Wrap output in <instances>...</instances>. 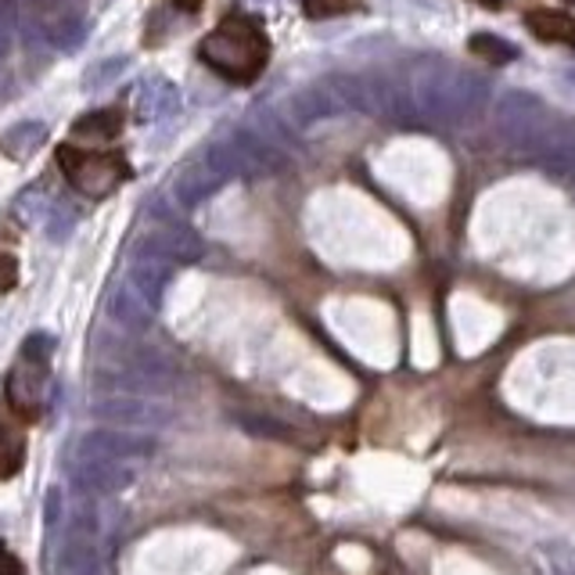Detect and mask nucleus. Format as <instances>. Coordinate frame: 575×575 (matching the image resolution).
I'll list each match as a JSON object with an SVG mask.
<instances>
[{
    "mask_svg": "<svg viewBox=\"0 0 575 575\" xmlns=\"http://www.w3.org/2000/svg\"><path fill=\"white\" fill-rule=\"evenodd\" d=\"M198 55L205 58V66H213L220 76H227L231 84H252V79L266 69L270 40L263 33L260 19L231 14V19H223L213 33L202 40Z\"/></svg>",
    "mask_w": 575,
    "mask_h": 575,
    "instance_id": "1",
    "label": "nucleus"
},
{
    "mask_svg": "<svg viewBox=\"0 0 575 575\" xmlns=\"http://www.w3.org/2000/svg\"><path fill=\"white\" fill-rule=\"evenodd\" d=\"M58 339L51 331H33L22 342V353L8 371L4 392L8 407L14 410V418L37 421L47 410V386H51V357H55Z\"/></svg>",
    "mask_w": 575,
    "mask_h": 575,
    "instance_id": "2",
    "label": "nucleus"
},
{
    "mask_svg": "<svg viewBox=\"0 0 575 575\" xmlns=\"http://www.w3.org/2000/svg\"><path fill=\"white\" fill-rule=\"evenodd\" d=\"M58 163L66 169V177L76 191H84L87 198H105L119 184L130 181V163L123 152L111 148H90V144H61Z\"/></svg>",
    "mask_w": 575,
    "mask_h": 575,
    "instance_id": "3",
    "label": "nucleus"
},
{
    "mask_svg": "<svg viewBox=\"0 0 575 575\" xmlns=\"http://www.w3.org/2000/svg\"><path fill=\"white\" fill-rule=\"evenodd\" d=\"M72 465L79 460H108V465H140V460L155 457V439L134 436V431H87L72 442Z\"/></svg>",
    "mask_w": 575,
    "mask_h": 575,
    "instance_id": "4",
    "label": "nucleus"
},
{
    "mask_svg": "<svg viewBox=\"0 0 575 575\" xmlns=\"http://www.w3.org/2000/svg\"><path fill=\"white\" fill-rule=\"evenodd\" d=\"M94 413L108 425H123V428H158L169 421V410L155 399L144 396H105L94 403Z\"/></svg>",
    "mask_w": 575,
    "mask_h": 575,
    "instance_id": "5",
    "label": "nucleus"
},
{
    "mask_svg": "<svg viewBox=\"0 0 575 575\" xmlns=\"http://www.w3.org/2000/svg\"><path fill=\"white\" fill-rule=\"evenodd\" d=\"M72 486L87 497H116L134 486V468L108 465V460H79L72 465Z\"/></svg>",
    "mask_w": 575,
    "mask_h": 575,
    "instance_id": "6",
    "label": "nucleus"
},
{
    "mask_svg": "<svg viewBox=\"0 0 575 575\" xmlns=\"http://www.w3.org/2000/svg\"><path fill=\"white\" fill-rule=\"evenodd\" d=\"M166 284H169V266L166 263H137L130 270V277H126V292H130L137 302H144L152 313H158V302H163V292H166Z\"/></svg>",
    "mask_w": 575,
    "mask_h": 575,
    "instance_id": "7",
    "label": "nucleus"
},
{
    "mask_svg": "<svg viewBox=\"0 0 575 575\" xmlns=\"http://www.w3.org/2000/svg\"><path fill=\"white\" fill-rule=\"evenodd\" d=\"M525 26H529L539 40L575 47V19H568V14H562V11H543V8L529 11L525 14Z\"/></svg>",
    "mask_w": 575,
    "mask_h": 575,
    "instance_id": "8",
    "label": "nucleus"
},
{
    "mask_svg": "<svg viewBox=\"0 0 575 575\" xmlns=\"http://www.w3.org/2000/svg\"><path fill=\"white\" fill-rule=\"evenodd\" d=\"M123 130V116L119 111H90V116H84L76 123L72 137L76 140H87L90 148H105V140L119 137Z\"/></svg>",
    "mask_w": 575,
    "mask_h": 575,
    "instance_id": "9",
    "label": "nucleus"
},
{
    "mask_svg": "<svg viewBox=\"0 0 575 575\" xmlns=\"http://www.w3.org/2000/svg\"><path fill=\"white\" fill-rule=\"evenodd\" d=\"M111 321L123 324L126 331H144V328H152L155 324V313L144 306V302H137L126 288H119L116 295H111Z\"/></svg>",
    "mask_w": 575,
    "mask_h": 575,
    "instance_id": "10",
    "label": "nucleus"
},
{
    "mask_svg": "<svg viewBox=\"0 0 575 575\" xmlns=\"http://www.w3.org/2000/svg\"><path fill=\"white\" fill-rule=\"evenodd\" d=\"M26 465V439L19 428H11L8 418H0V478L19 475Z\"/></svg>",
    "mask_w": 575,
    "mask_h": 575,
    "instance_id": "11",
    "label": "nucleus"
},
{
    "mask_svg": "<svg viewBox=\"0 0 575 575\" xmlns=\"http://www.w3.org/2000/svg\"><path fill=\"white\" fill-rule=\"evenodd\" d=\"M58 533H61V489H47V500H43V554H55Z\"/></svg>",
    "mask_w": 575,
    "mask_h": 575,
    "instance_id": "12",
    "label": "nucleus"
},
{
    "mask_svg": "<svg viewBox=\"0 0 575 575\" xmlns=\"http://www.w3.org/2000/svg\"><path fill=\"white\" fill-rule=\"evenodd\" d=\"M302 8H306L310 19H331V14H345V11L363 8V0H306Z\"/></svg>",
    "mask_w": 575,
    "mask_h": 575,
    "instance_id": "13",
    "label": "nucleus"
},
{
    "mask_svg": "<svg viewBox=\"0 0 575 575\" xmlns=\"http://www.w3.org/2000/svg\"><path fill=\"white\" fill-rule=\"evenodd\" d=\"M237 425H242L245 431H260V436H292V428H288V425L270 421V418H255V413H248V418H237Z\"/></svg>",
    "mask_w": 575,
    "mask_h": 575,
    "instance_id": "14",
    "label": "nucleus"
},
{
    "mask_svg": "<svg viewBox=\"0 0 575 575\" xmlns=\"http://www.w3.org/2000/svg\"><path fill=\"white\" fill-rule=\"evenodd\" d=\"M14 284H19V260L0 252V292H11Z\"/></svg>",
    "mask_w": 575,
    "mask_h": 575,
    "instance_id": "15",
    "label": "nucleus"
},
{
    "mask_svg": "<svg viewBox=\"0 0 575 575\" xmlns=\"http://www.w3.org/2000/svg\"><path fill=\"white\" fill-rule=\"evenodd\" d=\"M0 575H22V562L0 547Z\"/></svg>",
    "mask_w": 575,
    "mask_h": 575,
    "instance_id": "16",
    "label": "nucleus"
}]
</instances>
